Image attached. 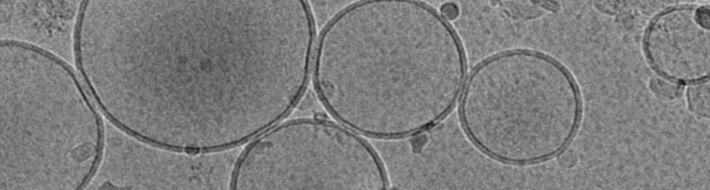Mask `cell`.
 I'll list each match as a JSON object with an SVG mask.
<instances>
[{
	"mask_svg": "<svg viewBox=\"0 0 710 190\" xmlns=\"http://www.w3.org/2000/svg\"><path fill=\"white\" fill-rule=\"evenodd\" d=\"M466 58L452 26L417 1H361L340 11L315 46V93L347 129L372 139L433 128L453 109Z\"/></svg>",
	"mask_w": 710,
	"mask_h": 190,
	"instance_id": "obj_1",
	"label": "cell"
},
{
	"mask_svg": "<svg viewBox=\"0 0 710 190\" xmlns=\"http://www.w3.org/2000/svg\"><path fill=\"white\" fill-rule=\"evenodd\" d=\"M459 115L469 140L504 164L559 155L572 139L580 98L568 70L537 51L514 49L483 60L465 79Z\"/></svg>",
	"mask_w": 710,
	"mask_h": 190,
	"instance_id": "obj_2",
	"label": "cell"
},
{
	"mask_svg": "<svg viewBox=\"0 0 710 190\" xmlns=\"http://www.w3.org/2000/svg\"><path fill=\"white\" fill-rule=\"evenodd\" d=\"M388 186L370 143L347 127L321 118L272 127L237 159L236 189L380 190Z\"/></svg>",
	"mask_w": 710,
	"mask_h": 190,
	"instance_id": "obj_3",
	"label": "cell"
},
{
	"mask_svg": "<svg viewBox=\"0 0 710 190\" xmlns=\"http://www.w3.org/2000/svg\"><path fill=\"white\" fill-rule=\"evenodd\" d=\"M685 10L659 17L646 38L648 58L662 77L672 81H702L709 68V36Z\"/></svg>",
	"mask_w": 710,
	"mask_h": 190,
	"instance_id": "obj_4",
	"label": "cell"
},
{
	"mask_svg": "<svg viewBox=\"0 0 710 190\" xmlns=\"http://www.w3.org/2000/svg\"><path fill=\"white\" fill-rule=\"evenodd\" d=\"M687 100L692 111L703 117L709 116V85L707 81L695 82L687 90Z\"/></svg>",
	"mask_w": 710,
	"mask_h": 190,
	"instance_id": "obj_5",
	"label": "cell"
},
{
	"mask_svg": "<svg viewBox=\"0 0 710 190\" xmlns=\"http://www.w3.org/2000/svg\"><path fill=\"white\" fill-rule=\"evenodd\" d=\"M649 85L657 97L666 100L675 98L680 91V86L676 82L664 77L652 78Z\"/></svg>",
	"mask_w": 710,
	"mask_h": 190,
	"instance_id": "obj_6",
	"label": "cell"
},
{
	"mask_svg": "<svg viewBox=\"0 0 710 190\" xmlns=\"http://www.w3.org/2000/svg\"><path fill=\"white\" fill-rule=\"evenodd\" d=\"M441 15L446 19L453 20L459 14L458 6L453 3H447L442 5L440 8Z\"/></svg>",
	"mask_w": 710,
	"mask_h": 190,
	"instance_id": "obj_7",
	"label": "cell"
},
{
	"mask_svg": "<svg viewBox=\"0 0 710 190\" xmlns=\"http://www.w3.org/2000/svg\"><path fill=\"white\" fill-rule=\"evenodd\" d=\"M697 23L703 28L709 30V8H701L697 10L695 15Z\"/></svg>",
	"mask_w": 710,
	"mask_h": 190,
	"instance_id": "obj_8",
	"label": "cell"
},
{
	"mask_svg": "<svg viewBox=\"0 0 710 190\" xmlns=\"http://www.w3.org/2000/svg\"><path fill=\"white\" fill-rule=\"evenodd\" d=\"M559 155V162L564 167H571L576 162V156L571 150L563 151Z\"/></svg>",
	"mask_w": 710,
	"mask_h": 190,
	"instance_id": "obj_9",
	"label": "cell"
}]
</instances>
